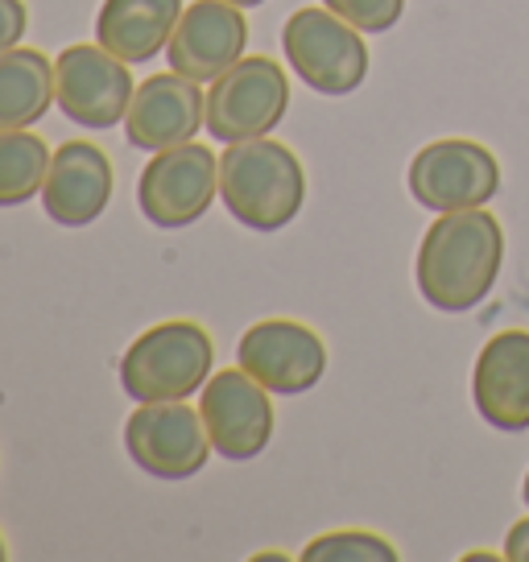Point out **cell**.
I'll return each instance as SVG.
<instances>
[{"label":"cell","instance_id":"ba28073f","mask_svg":"<svg viewBox=\"0 0 529 562\" xmlns=\"http://www.w3.org/2000/svg\"><path fill=\"white\" fill-rule=\"evenodd\" d=\"M133 70L100 42H79L54 58V104L83 128L124 124L133 104Z\"/></svg>","mask_w":529,"mask_h":562},{"label":"cell","instance_id":"52a82bcc","mask_svg":"<svg viewBox=\"0 0 529 562\" xmlns=\"http://www.w3.org/2000/svg\"><path fill=\"white\" fill-rule=\"evenodd\" d=\"M220 194V158L207 145L158 149L137 182V207L154 228H191L212 211Z\"/></svg>","mask_w":529,"mask_h":562},{"label":"cell","instance_id":"9c48e42d","mask_svg":"<svg viewBox=\"0 0 529 562\" xmlns=\"http://www.w3.org/2000/svg\"><path fill=\"white\" fill-rule=\"evenodd\" d=\"M496 191H500V166L480 140H430L409 161V194L426 211L442 215V211L484 207Z\"/></svg>","mask_w":529,"mask_h":562},{"label":"cell","instance_id":"44dd1931","mask_svg":"<svg viewBox=\"0 0 529 562\" xmlns=\"http://www.w3.org/2000/svg\"><path fill=\"white\" fill-rule=\"evenodd\" d=\"M25 25H30V13L21 0H0V50L9 46H21L25 37Z\"/></svg>","mask_w":529,"mask_h":562},{"label":"cell","instance_id":"7c38bea8","mask_svg":"<svg viewBox=\"0 0 529 562\" xmlns=\"http://www.w3.org/2000/svg\"><path fill=\"white\" fill-rule=\"evenodd\" d=\"M248 21L228 0H194L182 9L178 30L166 46L170 70L187 75L194 83H212L228 67L245 58Z\"/></svg>","mask_w":529,"mask_h":562},{"label":"cell","instance_id":"4fadbf2b","mask_svg":"<svg viewBox=\"0 0 529 562\" xmlns=\"http://www.w3.org/2000/svg\"><path fill=\"white\" fill-rule=\"evenodd\" d=\"M203 83H194L178 70L149 75L133 91V104L124 112V137L137 149H170L182 140H194L199 124H207V95Z\"/></svg>","mask_w":529,"mask_h":562},{"label":"cell","instance_id":"7a4b0ae2","mask_svg":"<svg viewBox=\"0 0 529 562\" xmlns=\"http://www.w3.org/2000/svg\"><path fill=\"white\" fill-rule=\"evenodd\" d=\"M220 199L245 228L278 232L306 203V170L282 140H232L220 158Z\"/></svg>","mask_w":529,"mask_h":562},{"label":"cell","instance_id":"5bb4252c","mask_svg":"<svg viewBox=\"0 0 529 562\" xmlns=\"http://www.w3.org/2000/svg\"><path fill=\"white\" fill-rule=\"evenodd\" d=\"M112 161L91 140H67L50 158L42 182V211L63 228H88L112 203Z\"/></svg>","mask_w":529,"mask_h":562},{"label":"cell","instance_id":"2e32d148","mask_svg":"<svg viewBox=\"0 0 529 562\" xmlns=\"http://www.w3.org/2000/svg\"><path fill=\"white\" fill-rule=\"evenodd\" d=\"M182 18V0H104L95 13V42L128 67L158 58Z\"/></svg>","mask_w":529,"mask_h":562},{"label":"cell","instance_id":"d4e9b609","mask_svg":"<svg viewBox=\"0 0 529 562\" xmlns=\"http://www.w3.org/2000/svg\"><path fill=\"white\" fill-rule=\"evenodd\" d=\"M521 496H526V505H529V475H526V488H521Z\"/></svg>","mask_w":529,"mask_h":562},{"label":"cell","instance_id":"d6986e66","mask_svg":"<svg viewBox=\"0 0 529 562\" xmlns=\"http://www.w3.org/2000/svg\"><path fill=\"white\" fill-rule=\"evenodd\" d=\"M306 562H393L397 550L381 538V533H364V529H339V533H323L302 550Z\"/></svg>","mask_w":529,"mask_h":562},{"label":"cell","instance_id":"8fae6325","mask_svg":"<svg viewBox=\"0 0 529 562\" xmlns=\"http://www.w3.org/2000/svg\"><path fill=\"white\" fill-rule=\"evenodd\" d=\"M199 414L207 439L224 459H257L273 439V402L261 381H252L240 364L212 372L199 393Z\"/></svg>","mask_w":529,"mask_h":562},{"label":"cell","instance_id":"cb8c5ba5","mask_svg":"<svg viewBox=\"0 0 529 562\" xmlns=\"http://www.w3.org/2000/svg\"><path fill=\"white\" fill-rule=\"evenodd\" d=\"M9 559V546H4V538H0V562Z\"/></svg>","mask_w":529,"mask_h":562},{"label":"cell","instance_id":"ac0fdd59","mask_svg":"<svg viewBox=\"0 0 529 562\" xmlns=\"http://www.w3.org/2000/svg\"><path fill=\"white\" fill-rule=\"evenodd\" d=\"M50 145L30 128H0V207H21L50 175Z\"/></svg>","mask_w":529,"mask_h":562},{"label":"cell","instance_id":"277c9868","mask_svg":"<svg viewBox=\"0 0 529 562\" xmlns=\"http://www.w3.org/2000/svg\"><path fill=\"white\" fill-rule=\"evenodd\" d=\"M282 50L302 83L323 95H348L369 75V46L360 30L327 4L290 13L282 25Z\"/></svg>","mask_w":529,"mask_h":562},{"label":"cell","instance_id":"7402d4cb","mask_svg":"<svg viewBox=\"0 0 529 562\" xmlns=\"http://www.w3.org/2000/svg\"><path fill=\"white\" fill-rule=\"evenodd\" d=\"M505 559H509V562H529V517L509 529V538H505Z\"/></svg>","mask_w":529,"mask_h":562},{"label":"cell","instance_id":"e0dca14e","mask_svg":"<svg viewBox=\"0 0 529 562\" xmlns=\"http://www.w3.org/2000/svg\"><path fill=\"white\" fill-rule=\"evenodd\" d=\"M54 104V63L34 46L0 50V128H34Z\"/></svg>","mask_w":529,"mask_h":562},{"label":"cell","instance_id":"ffe728a7","mask_svg":"<svg viewBox=\"0 0 529 562\" xmlns=\"http://www.w3.org/2000/svg\"><path fill=\"white\" fill-rule=\"evenodd\" d=\"M323 4L360 34H385L406 13V0H323Z\"/></svg>","mask_w":529,"mask_h":562},{"label":"cell","instance_id":"6da1fadb","mask_svg":"<svg viewBox=\"0 0 529 562\" xmlns=\"http://www.w3.org/2000/svg\"><path fill=\"white\" fill-rule=\"evenodd\" d=\"M505 261V232L493 211H442L418 245L414 278L435 311L463 315L488 299Z\"/></svg>","mask_w":529,"mask_h":562},{"label":"cell","instance_id":"603a6c76","mask_svg":"<svg viewBox=\"0 0 529 562\" xmlns=\"http://www.w3.org/2000/svg\"><path fill=\"white\" fill-rule=\"evenodd\" d=\"M228 4H236V9H257V4H264V0H228Z\"/></svg>","mask_w":529,"mask_h":562},{"label":"cell","instance_id":"8992f818","mask_svg":"<svg viewBox=\"0 0 529 562\" xmlns=\"http://www.w3.org/2000/svg\"><path fill=\"white\" fill-rule=\"evenodd\" d=\"M124 451L154 480H191L215 447L203 414L187 402H137L124 422Z\"/></svg>","mask_w":529,"mask_h":562},{"label":"cell","instance_id":"9a60e30c","mask_svg":"<svg viewBox=\"0 0 529 562\" xmlns=\"http://www.w3.org/2000/svg\"><path fill=\"white\" fill-rule=\"evenodd\" d=\"M472 397L488 426L529 430V331H500L480 348Z\"/></svg>","mask_w":529,"mask_h":562},{"label":"cell","instance_id":"30bf717a","mask_svg":"<svg viewBox=\"0 0 529 562\" xmlns=\"http://www.w3.org/2000/svg\"><path fill=\"white\" fill-rule=\"evenodd\" d=\"M236 364L252 381H261L269 393L294 397V393H306V389H315L323 381V372H327V344L306 323L264 318V323H252L240 335Z\"/></svg>","mask_w":529,"mask_h":562},{"label":"cell","instance_id":"5b68a950","mask_svg":"<svg viewBox=\"0 0 529 562\" xmlns=\"http://www.w3.org/2000/svg\"><path fill=\"white\" fill-rule=\"evenodd\" d=\"M285 108H290V79L285 70L264 58V54H248L236 67H228L207 88V133L220 145L248 137H269L282 124Z\"/></svg>","mask_w":529,"mask_h":562},{"label":"cell","instance_id":"3957f363","mask_svg":"<svg viewBox=\"0 0 529 562\" xmlns=\"http://www.w3.org/2000/svg\"><path fill=\"white\" fill-rule=\"evenodd\" d=\"M215 344L207 327L175 318L142 331L121 356V385L133 402H187L207 385Z\"/></svg>","mask_w":529,"mask_h":562}]
</instances>
